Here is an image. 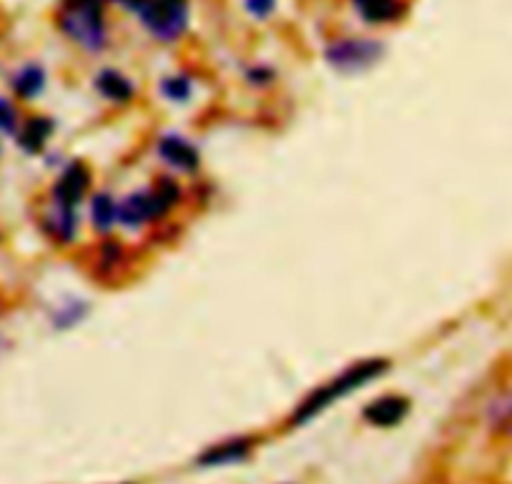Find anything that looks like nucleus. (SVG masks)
<instances>
[{
  "mask_svg": "<svg viewBox=\"0 0 512 484\" xmlns=\"http://www.w3.org/2000/svg\"><path fill=\"white\" fill-rule=\"evenodd\" d=\"M156 151H159V156L176 171H186V174H191V171H196V166H199V151H196L186 138L174 136V133L161 138Z\"/></svg>",
  "mask_w": 512,
  "mask_h": 484,
  "instance_id": "0eeeda50",
  "label": "nucleus"
},
{
  "mask_svg": "<svg viewBox=\"0 0 512 484\" xmlns=\"http://www.w3.org/2000/svg\"><path fill=\"white\" fill-rule=\"evenodd\" d=\"M91 216L98 231H111V226L118 221V204L108 194H98L93 199Z\"/></svg>",
  "mask_w": 512,
  "mask_h": 484,
  "instance_id": "dca6fc26",
  "label": "nucleus"
},
{
  "mask_svg": "<svg viewBox=\"0 0 512 484\" xmlns=\"http://www.w3.org/2000/svg\"><path fill=\"white\" fill-rule=\"evenodd\" d=\"M88 184H91V176H88V171L83 169L81 164H71L66 171H63L61 179L56 181V186H53V201H58V204H63V206H73V209H76L78 201L86 196Z\"/></svg>",
  "mask_w": 512,
  "mask_h": 484,
  "instance_id": "423d86ee",
  "label": "nucleus"
},
{
  "mask_svg": "<svg viewBox=\"0 0 512 484\" xmlns=\"http://www.w3.org/2000/svg\"><path fill=\"white\" fill-rule=\"evenodd\" d=\"M244 8L256 21H267L277 11V0H244Z\"/></svg>",
  "mask_w": 512,
  "mask_h": 484,
  "instance_id": "a211bd4d",
  "label": "nucleus"
},
{
  "mask_svg": "<svg viewBox=\"0 0 512 484\" xmlns=\"http://www.w3.org/2000/svg\"><path fill=\"white\" fill-rule=\"evenodd\" d=\"M113 3L139 18L149 36L161 43L179 41L189 31V0H113Z\"/></svg>",
  "mask_w": 512,
  "mask_h": 484,
  "instance_id": "f03ea898",
  "label": "nucleus"
},
{
  "mask_svg": "<svg viewBox=\"0 0 512 484\" xmlns=\"http://www.w3.org/2000/svg\"><path fill=\"white\" fill-rule=\"evenodd\" d=\"M159 206H156L154 194L151 191H144V194H131L128 199H123L118 204V221L126 226H141L146 221L159 219Z\"/></svg>",
  "mask_w": 512,
  "mask_h": 484,
  "instance_id": "1a4fd4ad",
  "label": "nucleus"
},
{
  "mask_svg": "<svg viewBox=\"0 0 512 484\" xmlns=\"http://www.w3.org/2000/svg\"><path fill=\"white\" fill-rule=\"evenodd\" d=\"M56 23L86 53H101L108 46L106 0H61Z\"/></svg>",
  "mask_w": 512,
  "mask_h": 484,
  "instance_id": "f257e3e1",
  "label": "nucleus"
},
{
  "mask_svg": "<svg viewBox=\"0 0 512 484\" xmlns=\"http://www.w3.org/2000/svg\"><path fill=\"white\" fill-rule=\"evenodd\" d=\"M191 81L186 76H181V73H176V76H169L164 83H161V91H164L166 98H171V101L181 103L186 101V98L191 96Z\"/></svg>",
  "mask_w": 512,
  "mask_h": 484,
  "instance_id": "f3484780",
  "label": "nucleus"
},
{
  "mask_svg": "<svg viewBox=\"0 0 512 484\" xmlns=\"http://www.w3.org/2000/svg\"><path fill=\"white\" fill-rule=\"evenodd\" d=\"M352 8L369 26H390L407 13L405 0H352Z\"/></svg>",
  "mask_w": 512,
  "mask_h": 484,
  "instance_id": "39448f33",
  "label": "nucleus"
},
{
  "mask_svg": "<svg viewBox=\"0 0 512 484\" xmlns=\"http://www.w3.org/2000/svg\"><path fill=\"white\" fill-rule=\"evenodd\" d=\"M13 91L21 98H36L41 96L43 88H46V71H43L38 63H28V66L18 68V73L11 81Z\"/></svg>",
  "mask_w": 512,
  "mask_h": 484,
  "instance_id": "ddd939ff",
  "label": "nucleus"
},
{
  "mask_svg": "<svg viewBox=\"0 0 512 484\" xmlns=\"http://www.w3.org/2000/svg\"><path fill=\"white\" fill-rule=\"evenodd\" d=\"M387 367H390V362H387V359H367V362L354 364V367H349L342 377L334 379V382H329V384H324V387L317 389L312 397L304 399L302 407L294 412V422L297 424L309 422V419L317 417L319 412H324V409H327L332 402L347 397V394H352L354 389H359L362 384L372 382V379L379 377V374H382Z\"/></svg>",
  "mask_w": 512,
  "mask_h": 484,
  "instance_id": "7ed1b4c3",
  "label": "nucleus"
},
{
  "mask_svg": "<svg viewBox=\"0 0 512 484\" xmlns=\"http://www.w3.org/2000/svg\"><path fill=\"white\" fill-rule=\"evenodd\" d=\"M93 86H96V91L101 93L103 98H108V101L113 103H126L136 96L134 83L128 81L121 71H113V68H106V71L98 73V76L93 78Z\"/></svg>",
  "mask_w": 512,
  "mask_h": 484,
  "instance_id": "9d476101",
  "label": "nucleus"
},
{
  "mask_svg": "<svg viewBox=\"0 0 512 484\" xmlns=\"http://www.w3.org/2000/svg\"><path fill=\"white\" fill-rule=\"evenodd\" d=\"M487 414H490V424L495 432L512 437V389L510 392L500 394V397L490 404V412Z\"/></svg>",
  "mask_w": 512,
  "mask_h": 484,
  "instance_id": "4468645a",
  "label": "nucleus"
},
{
  "mask_svg": "<svg viewBox=\"0 0 512 484\" xmlns=\"http://www.w3.org/2000/svg\"><path fill=\"white\" fill-rule=\"evenodd\" d=\"M382 51V43L372 38H337L324 48V58L334 71L357 73L374 66L382 58Z\"/></svg>",
  "mask_w": 512,
  "mask_h": 484,
  "instance_id": "20e7f679",
  "label": "nucleus"
},
{
  "mask_svg": "<svg viewBox=\"0 0 512 484\" xmlns=\"http://www.w3.org/2000/svg\"><path fill=\"white\" fill-rule=\"evenodd\" d=\"M53 136V121L51 118L36 116L31 121H26V126L18 131V143L26 153H38L43 151V146L48 143V138Z\"/></svg>",
  "mask_w": 512,
  "mask_h": 484,
  "instance_id": "f8f14e48",
  "label": "nucleus"
},
{
  "mask_svg": "<svg viewBox=\"0 0 512 484\" xmlns=\"http://www.w3.org/2000/svg\"><path fill=\"white\" fill-rule=\"evenodd\" d=\"M407 412H410V402L405 397L390 394V397H379L372 404H367L364 419L374 427H395L407 417Z\"/></svg>",
  "mask_w": 512,
  "mask_h": 484,
  "instance_id": "6e6552de",
  "label": "nucleus"
},
{
  "mask_svg": "<svg viewBox=\"0 0 512 484\" xmlns=\"http://www.w3.org/2000/svg\"><path fill=\"white\" fill-rule=\"evenodd\" d=\"M18 128V113L8 98H0V131L3 133H16Z\"/></svg>",
  "mask_w": 512,
  "mask_h": 484,
  "instance_id": "6ab92c4d",
  "label": "nucleus"
},
{
  "mask_svg": "<svg viewBox=\"0 0 512 484\" xmlns=\"http://www.w3.org/2000/svg\"><path fill=\"white\" fill-rule=\"evenodd\" d=\"M46 229L56 236L61 244H68L76 236V209L53 201L46 214Z\"/></svg>",
  "mask_w": 512,
  "mask_h": 484,
  "instance_id": "9b49d317",
  "label": "nucleus"
},
{
  "mask_svg": "<svg viewBox=\"0 0 512 484\" xmlns=\"http://www.w3.org/2000/svg\"><path fill=\"white\" fill-rule=\"evenodd\" d=\"M249 439H231V442L219 444V447L209 449V452L201 457V464H224L234 462V459H241L246 452H249Z\"/></svg>",
  "mask_w": 512,
  "mask_h": 484,
  "instance_id": "2eb2a0df",
  "label": "nucleus"
}]
</instances>
